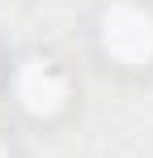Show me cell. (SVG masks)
<instances>
[{
	"instance_id": "1",
	"label": "cell",
	"mask_w": 153,
	"mask_h": 158,
	"mask_svg": "<svg viewBox=\"0 0 153 158\" xmlns=\"http://www.w3.org/2000/svg\"><path fill=\"white\" fill-rule=\"evenodd\" d=\"M98 34H102V47L106 56H115L119 64H149L153 60V13L136 0H115L106 4L98 22Z\"/></svg>"
},
{
	"instance_id": "2",
	"label": "cell",
	"mask_w": 153,
	"mask_h": 158,
	"mask_svg": "<svg viewBox=\"0 0 153 158\" xmlns=\"http://www.w3.org/2000/svg\"><path fill=\"white\" fill-rule=\"evenodd\" d=\"M17 98H22V107L30 115H55L60 107L68 103V81H64V73L55 64L30 60L17 73Z\"/></svg>"
},
{
	"instance_id": "3",
	"label": "cell",
	"mask_w": 153,
	"mask_h": 158,
	"mask_svg": "<svg viewBox=\"0 0 153 158\" xmlns=\"http://www.w3.org/2000/svg\"><path fill=\"white\" fill-rule=\"evenodd\" d=\"M0 158H9V150H4V145H0Z\"/></svg>"
}]
</instances>
